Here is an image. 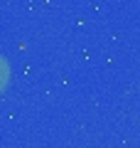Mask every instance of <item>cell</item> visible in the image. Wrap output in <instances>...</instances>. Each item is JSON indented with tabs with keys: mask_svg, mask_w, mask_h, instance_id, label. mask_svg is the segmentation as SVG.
<instances>
[{
	"mask_svg": "<svg viewBox=\"0 0 140 148\" xmlns=\"http://www.w3.org/2000/svg\"><path fill=\"white\" fill-rule=\"evenodd\" d=\"M10 77H12V69H10V62H7L5 54H0V91L10 84Z\"/></svg>",
	"mask_w": 140,
	"mask_h": 148,
	"instance_id": "obj_1",
	"label": "cell"
}]
</instances>
